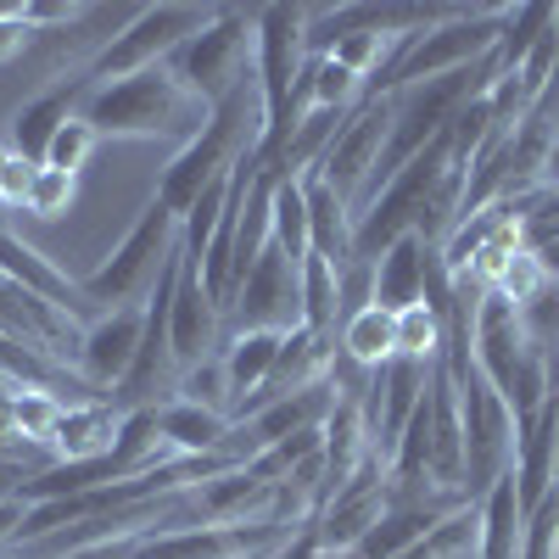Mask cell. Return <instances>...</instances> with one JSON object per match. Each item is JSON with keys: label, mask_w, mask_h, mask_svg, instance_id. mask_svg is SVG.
<instances>
[{"label": "cell", "mask_w": 559, "mask_h": 559, "mask_svg": "<svg viewBox=\"0 0 559 559\" xmlns=\"http://www.w3.org/2000/svg\"><path fill=\"white\" fill-rule=\"evenodd\" d=\"M241 331H280V336L302 331V263H292L280 247L258 258V269L241 280L236 302L224 313V336Z\"/></svg>", "instance_id": "obj_8"}, {"label": "cell", "mask_w": 559, "mask_h": 559, "mask_svg": "<svg viewBox=\"0 0 559 559\" xmlns=\"http://www.w3.org/2000/svg\"><path fill=\"white\" fill-rule=\"evenodd\" d=\"M442 364V358H437ZM437 364L426 358H386L376 376H369V392H364V426H369V448H376L381 459L392 453V442L403 437V426L414 419V408L431 397V376Z\"/></svg>", "instance_id": "obj_11"}, {"label": "cell", "mask_w": 559, "mask_h": 559, "mask_svg": "<svg viewBox=\"0 0 559 559\" xmlns=\"http://www.w3.org/2000/svg\"><path fill=\"white\" fill-rule=\"evenodd\" d=\"M229 437H236V419H229V414L197 408V403H185V397H168V403L157 408V442H163L174 459L224 453Z\"/></svg>", "instance_id": "obj_18"}, {"label": "cell", "mask_w": 559, "mask_h": 559, "mask_svg": "<svg viewBox=\"0 0 559 559\" xmlns=\"http://www.w3.org/2000/svg\"><path fill=\"white\" fill-rule=\"evenodd\" d=\"M96 146H102V134L96 129H90L79 112L57 129V140H51V152H45V168H62V174H73L79 179V168L90 163V157H96Z\"/></svg>", "instance_id": "obj_30"}, {"label": "cell", "mask_w": 559, "mask_h": 559, "mask_svg": "<svg viewBox=\"0 0 559 559\" xmlns=\"http://www.w3.org/2000/svg\"><path fill=\"white\" fill-rule=\"evenodd\" d=\"M543 185H559V140H554V152H548V163H543Z\"/></svg>", "instance_id": "obj_38"}, {"label": "cell", "mask_w": 559, "mask_h": 559, "mask_svg": "<svg viewBox=\"0 0 559 559\" xmlns=\"http://www.w3.org/2000/svg\"><path fill=\"white\" fill-rule=\"evenodd\" d=\"M258 140H263V90L252 68L218 107H207V123L197 129V140H185L168 157V168L157 174V202L185 218L207 185H218L247 152H258Z\"/></svg>", "instance_id": "obj_1"}, {"label": "cell", "mask_w": 559, "mask_h": 559, "mask_svg": "<svg viewBox=\"0 0 559 559\" xmlns=\"http://www.w3.org/2000/svg\"><path fill=\"white\" fill-rule=\"evenodd\" d=\"M7 392H12V381H7V376H0V397H7Z\"/></svg>", "instance_id": "obj_39"}, {"label": "cell", "mask_w": 559, "mask_h": 559, "mask_svg": "<svg viewBox=\"0 0 559 559\" xmlns=\"http://www.w3.org/2000/svg\"><path fill=\"white\" fill-rule=\"evenodd\" d=\"M23 481H28V471H23V464H7V459H0V503L23 498Z\"/></svg>", "instance_id": "obj_36"}, {"label": "cell", "mask_w": 559, "mask_h": 559, "mask_svg": "<svg viewBox=\"0 0 559 559\" xmlns=\"http://www.w3.org/2000/svg\"><path fill=\"white\" fill-rule=\"evenodd\" d=\"M274 247L292 263L308 258V197L302 179H274Z\"/></svg>", "instance_id": "obj_26"}, {"label": "cell", "mask_w": 559, "mask_h": 559, "mask_svg": "<svg viewBox=\"0 0 559 559\" xmlns=\"http://www.w3.org/2000/svg\"><path fill=\"white\" fill-rule=\"evenodd\" d=\"M90 73H73V79H62V84H51V90H34V96H23L12 112H7V146L17 152V157H28V163H39L45 168V152H51V140H57V129L79 112V102L90 96Z\"/></svg>", "instance_id": "obj_14"}, {"label": "cell", "mask_w": 559, "mask_h": 559, "mask_svg": "<svg viewBox=\"0 0 559 559\" xmlns=\"http://www.w3.org/2000/svg\"><path fill=\"white\" fill-rule=\"evenodd\" d=\"M302 324L319 336H342V269L324 258H302Z\"/></svg>", "instance_id": "obj_24"}, {"label": "cell", "mask_w": 559, "mask_h": 559, "mask_svg": "<svg viewBox=\"0 0 559 559\" xmlns=\"http://www.w3.org/2000/svg\"><path fill=\"white\" fill-rule=\"evenodd\" d=\"M302 197H308V252L347 269L353 263V224H358V213L319 174H302Z\"/></svg>", "instance_id": "obj_20"}, {"label": "cell", "mask_w": 559, "mask_h": 559, "mask_svg": "<svg viewBox=\"0 0 559 559\" xmlns=\"http://www.w3.org/2000/svg\"><path fill=\"white\" fill-rule=\"evenodd\" d=\"M168 347H174V369H179V376L224 347V313L202 292V269L191 258L179 263V292H174V308H168Z\"/></svg>", "instance_id": "obj_13"}, {"label": "cell", "mask_w": 559, "mask_h": 559, "mask_svg": "<svg viewBox=\"0 0 559 559\" xmlns=\"http://www.w3.org/2000/svg\"><path fill=\"white\" fill-rule=\"evenodd\" d=\"M554 437H559V392H554L532 419H515V464H509V476H515V492H521V509H526V515H532L543 498L559 492Z\"/></svg>", "instance_id": "obj_15"}, {"label": "cell", "mask_w": 559, "mask_h": 559, "mask_svg": "<svg viewBox=\"0 0 559 559\" xmlns=\"http://www.w3.org/2000/svg\"><path fill=\"white\" fill-rule=\"evenodd\" d=\"M73 202H79V179L62 174V168H39L23 213H34V218H62V213H73Z\"/></svg>", "instance_id": "obj_31"}, {"label": "cell", "mask_w": 559, "mask_h": 559, "mask_svg": "<svg viewBox=\"0 0 559 559\" xmlns=\"http://www.w3.org/2000/svg\"><path fill=\"white\" fill-rule=\"evenodd\" d=\"M302 532L286 521H241V526H174L129 543V559H274Z\"/></svg>", "instance_id": "obj_7"}, {"label": "cell", "mask_w": 559, "mask_h": 559, "mask_svg": "<svg viewBox=\"0 0 559 559\" xmlns=\"http://www.w3.org/2000/svg\"><path fill=\"white\" fill-rule=\"evenodd\" d=\"M386 509H392L386 459H381V453H369L358 471H353V481L319 509V521L308 526V543L319 548V559H342V554H353V548L369 537V526H376Z\"/></svg>", "instance_id": "obj_9"}, {"label": "cell", "mask_w": 559, "mask_h": 559, "mask_svg": "<svg viewBox=\"0 0 559 559\" xmlns=\"http://www.w3.org/2000/svg\"><path fill=\"white\" fill-rule=\"evenodd\" d=\"M280 347H286V336H280V331H241V336H224L218 358H224V376H229V408L247 403L252 392L269 386L274 364H280Z\"/></svg>", "instance_id": "obj_21"}, {"label": "cell", "mask_w": 559, "mask_h": 559, "mask_svg": "<svg viewBox=\"0 0 559 559\" xmlns=\"http://www.w3.org/2000/svg\"><path fill=\"white\" fill-rule=\"evenodd\" d=\"M179 252V213H168L157 197L140 207V218L123 229V241L102 258L96 274L79 280V292L90 297L96 313H112V308H134L140 292L157 286L163 263Z\"/></svg>", "instance_id": "obj_4"}, {"label": "cell", "mask_w": 559, "mask_h": 559, "mask_svg": "<svg viewBox=\"0 0 559 559\" xmlns=\"http://www.w3.org/2000/svg\"><path fill=\"white\" fill-rule=\"evenodd\" d=\"M34 174H39V163H28V157L7 152V163H0V207H28Z\"/></svg>", "instance_id": "obj_33"}, {"label": "cell", "mask_w": 559, "mask_h": 559, "mask_svg": "<svg viewBox=\"0 0 559 559\" xmlns=\"http://www.w3.org/2000/svg\"><path fill=\"white\" fill-rule=\"evenodd\" d=\"M476 521H481V548H476V559H521L526 509H521L515 476H503V481L476 503Z\"/></svg>", "instance_id": "obj_22"}, {"label": "cell", "mask_w": 559, "mask_h": 559, "mask_svg": "<svg viewBox=\"0 0 559 559\" xmlns=\"http://www.w3.org/2000/svg\"><path fill=\"white\" fill-rule=\"evenodd\" d=\"M431 274H437V247L426 236H403L392 252H381L376 263V302L386 313H403L414 302H426L431 292Z\"/></svg>", "instance_id": "obj_17"}, {"label": "cell", "mask_w": 559, "mask_h": 559, "mask_svg": "<svg viewBox=\"0 0 559 559\" xmlns=\"http://www.w3.org/2000/svg\"><path fill=\"white\" fill-rule=\"evenodd\" d=\"M532 258L543 263V280H548V286H559V241H548V247H537Z\"/></svg>", "instance_id": "obj_37"}, {"label": "cell", "mask_w": 559, "mask_h": 559, "mask_svg": "<svg viewBox=\"0 0 559 559\" xmlns=\"http://www.w3.org/2000/svg\"><path fill=\"white\" fill-rule=\"evenodd\" d=\"M442 347H448V319H442L431 302H414V308L397 313V353H403V358L437 364Z\"/></svg>", "instance_id": "obj_27"}, {"label": "cell", "mask_w": 559, "mask_h": 559, "mask_svg": "<svg viewBox=\"0 0 559 559\" xmlns=\"http://www.w3.org/2000/svg\"><path fill=\"white\" fill-rule=\"evenodd\" d=\"M28 45H34V28H28L23 7H0V68H12Z\"/></svg>", "instance_id": "obj_34"}, {"label": "cell", "mask_w": 559, "mask_h": 559, "mask_svg": "<svg viewBox=\"0 0 559 559\" xmlns=\"http://www.w3.org/2000/svg\"><path fill=\"white\" fill-rule=\"evenodd\" d=\"M554 353H559V347H554Z\"/></svg>", "instance_id": "obj_41"}, {"label": "cell", "mask_w": 559, "mask_h": 559, "mask_svg": "<svg viewBox=\"0 0 559 559\" xmlns=\"http://www.w3.org/2000/svg\"><path fill=\"white\" fill-rule=\"evenodd\" d=\"M79 118L102 140H197L207 123V107L168 79V68H146L112 84H96L79 102Z\"/></svg>", "instance_id": "obj_2"}, {"label": "cell", "mask_w": 559, "mask_h": 559, "mask_svg": "<svg viewBox=\"0 0 559 559\" xmlns=\"http://www.w3.org/2000/svg\"><path fill=\"white\" fill-rule=\"evenodd\" d=\"M174 397L197 403V408H213V414H229V376H224V358L213 353V358H202L197 369H185L179 386H174Z\"/></svg>", "instance_id": "obj_29"}, {"label": "cell", "mask_w": 559, "mask_h": 559, "mask_svg": "<svg viewBox=\"0 0 559 559\" xmlns=\"http://www.w3.org/2000/svg\"><path fill=\"white\" fill-rule=\"evenodd\" d=\"M140 331H146V302H134V308H112V313H96L84 324V336H79V358H73V376L90 386V392H102L112 397L129 376V364L140 353Z\"/></svg>", "instance_id": "obj_12"}, {"label": "cell", "mask_w": 559, "mask_h": 559, "mask_svg": "<svg viewBox=\"0 0 559 559\" xmlns=\"http://www.w3.org/2000/svg\"><path fill=\"white\" fill-rule=\"evenodd\" d=\"M123 431V408L112 397H96V403H73L62 408L57 431H51V453L57 464H73V459H107L112 442Z\"/></svg>", "instance_id": "obj_19"}, {"label": "cell", "mask_w": 559, "mask_h": 559, "mask_svg": "<svg viewBox=\"0 0 559 559\" xmlns=\"http://www.w3.org/2000/svg\"><path fill=\"white\" fill-rule=\"evenodd\" d=\"M543 286H548V280H543V263H537V258L521 247L515 258H509V269L498 274V286H492V292H498V297H509L515 308H526V302H532Z\"/></svg>", "instance_id": "obj_32"}, {"label": "cell", "mask_w": 559, "mask_h": 559, "mask_svg": "<svg viewBox=\"0 0 559 559\" xmlns=\"http://www.w3.org/2000/svg\"><path fill=\"white\" fill-rule=\"evenodd\" d=\"M308 62V7H258V90H263V140L258 163L292 134V84Z\"/></svg>", "instance_id": "obj_5"}, {"label": "cell", "mask_w": 559, "mask_h": 559, "mask_svg": "<svg viewBox=\"0 0 559 559\" xmlns=\"http://www.w3.org/2000/svg\"><path fill=\"white\" fill-rule=\"evenodd\" d=\"M0 274L12 280V286H23V292H34V297H45V302H57V308H68L73 319L90 308V297L73 286V280L45 258L39 247H28L17 229H7L0 224Z\"/></svg>", "instance_id": "obj_16"}, {"label": "cell", "mask_w": 559, "mask_h": 559, "mask_svg": "<svg viewBox=\"0 0 559 559\" xmlns=\"http://www.w3.org/2000/svg\"><path fill=\"white\" fill-rule=\"evenodd\" d=\"M386 140H392V96L381 102H358V112L347 118V129L336 134V146L324 152V163L313 168L331 191L358 213L369 202V185H376V168H381V152H386Z\"/></svg>", "instance_id": "obj_10"}, {"label": "cell", "mask_w": 559, "mask_h": 559, "mask_svg": "<svg viewBox=\"0 0 559 559\" xmlns=\"http://www.w3.org/2000/svg\"><path fill=\"white\" fill-rule=\"evenodd\" d=\"M12 559H17V554H12Z\"/></svg>", "instance_id": "obj_42"}, {"label": "cell", "mask_w": 559, "mask_h": 559, "mask_svg": "<svg viewBox=\"0 0 559 559\" xmlns=\"http://www.w3.org/2000/svg\"><path fill=\"white\" fill-rule=\"evenodd\" d=\"M554 471H559V437H554Z\"/></svg>", "instance_id": "obj_40"}, {"label": "cell", "mask_w": 559, "mask_h": 559, "mask_svg": "<svg viewBox=\"0 0 559 559\" xmlns=\"http://www.w3.org/2000/svg\"><path fill=\"white\" fill-rule=\"evenodd\" d=\"M554 23H559V7H509L503 39H498V51H492L498 73H515V68L537 51V45L554 34Z\"/></svg>", "instance_id": "obj_25"}, {"label": "cell", "mask_w": 559, "mask_h": 559, "mask_svg": "<svg viewBox=\"0 0 559 559\" xmlns=\"http://www.w3.org/2000/svg\"><path fill=\"white\" fill-rule=\"evenodd\" d=\"M224 207H229V174H224L218 185H207V191L197 197V207L179 218V247H185V258H191V263H202V258H207L213 229H218Z\"/></svg>", "instance_id": "obj_28"}, {"label": "cell", "mask_w": 559, "mask_h": 559, "mask_svg": "<svg viewBox=\"0 0 559 559\" xmlns=\"http://www.w3.org/2000/svg\"><path fill=\"white\" fill-rule=\"evenodd\" d=\"M252 57H258V7H213L207 28L185 39L163 68L185 96L218 107L252 73Z\"/></svg>", "instance_id": "obj_3"}, {"label": "cell", "mask_w": 559, "mask_h": 559, "mask_svg": "<svg viewBox=\"0 0 559 559\" xmlns=\"http://www.w3.org/2000/svg\"><path fill=\"white\" fill-rule=\"evenodd\" d=\"M207 17H213V7H179V0H168V7H140V12L102 45V57L84 68L90 84H112V79H129V73L163 68L185 39L207 28Z\"/></svg>", "instance_id": "obj_6"}, {"label": "cell", "mask_w": 559, "mask_h": 559, "mask_svg": "<svg viewBox=\"0 0 559 559\" xmlns=\"http://www.w3.org/2000/svg\"><path fill=\"white\" fill-rule=\"evenodd\" d=\"M342 353L358 364V369H381L386 358H397V313H386L381 302H369L364 313H353L342 324Z\"/></svg>", "instance_id": "obj_23"}, {"label": "cell", "mask_w": 559, "mask_h": 559, "mask_svg": "<svg viewBox=\"0 0 559 559\" xmlns=\"http://www.w3.org/2000/svg\"><path fill=\"white\" fill-rule=\"evenodd\" d=\"M23 515H28V503L12 498V503H0V554H12L17 532H23Z\"/></svg>", "instance_id": "obj_35"}]
</instances>
